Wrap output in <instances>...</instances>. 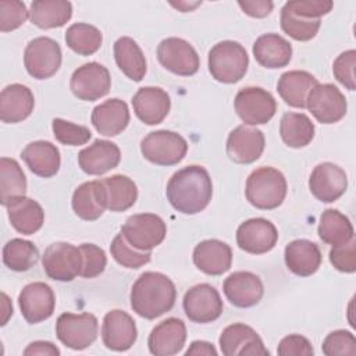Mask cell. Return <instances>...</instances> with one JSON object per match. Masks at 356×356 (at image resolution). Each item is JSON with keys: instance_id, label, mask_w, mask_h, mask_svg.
I'll return each mask as SVG.
<instances>
[{"instance_id": "obj_11", "label": "cell", "mask_w": 356, "mask_h": 356, "mask_svg": "<svg viewBox=\"0 0 356 356\" xmlns=\"http://www.w3.org/2000/svg\"><path fill=\"white\" fill-rule=\"evenodd\" d=\"M157 60L165 70L179 76L195 75L200 67L197 51L181 38L163 39L157 46Z\"/></svg>"}, {"instance_id": "obj_34", "label": "cell", "mask_w": 356, "mask_h": 356, "mask_svg": "<svg viewBox=\"0 0 356 356\" xmlns=\"http://www.w3.org/2000/svg\"><path fill=\"white\" fill-rule=\"evenodd\" d=\"M72 17V4L67 0H36L32 1L29 19L40 29L60 28Z\"/></svg>"}, {"instance_id": "obj_24", "label": "cell", "mask_w": 356, "mask_h": 356, "mask_svg": "<svg viewBox=\"0 0 356 356\" xmlns=\"http://www.w3.org/2000/svg\"><path fill=\"white\" fill-rule=\"evenodd\" d=\"M121 160L120 147L110 140L96 139L78 153L81 170L89 175H102L115 168Z\"/></svg>"}, {"instance_id": "obj_2", "label": "cell", "mask_w": 356, "mask_h": 356, "mask_svg": "<svg viewBox=\"0 0 356 356\" xmlns=\"http://www.w3.org/2000/svg\"><path fill=\"white\" fill-rule=\"evenodd\" d=\"M177 299L174 282L161 273L146 271L134 282L129 293L132 310L147 320H154L170 312Z\"/></svg>"}, {"instance_id": "obj_32", "label": "cell", "mask_w": 356, "mask_h": 356, "mask_svg": "<svg viewBox=\"0 0 356 356\" xmlns=\"http://www.w3.org/2000/svg\"><path fill=\"white\" fill-rule=\"evenodd\" d=\"M6 207L11 225L19 234L32 235L38 232L44 222V211L42 206L31 197H14Z\"/></svg>"}, {"instance_id": "obj_13", "label": "cell", "mask_w": 356, "mask_h": 356, "mask_svg": "<svg viewBox=\"0 0 356 356\" xmlns=\"http://www.w3.org/2000/svg\"><path fill=\"white\" fill-rule=\"evenodd\" d=\"M306 107L318 122L334 124L345 117L348 103L334 83H317L307 95Z\"/></svg>"}, {"instance_id": "obj_20", "label": "cell", "mask_w": 356, "mask_h": 356, "mask_svg": "<svg viewBox=\"0 0 356 356\" xmlns=\"http://www.w3.org/2000/svg\"><path fill=\"white\" fill-rule=\"evenodd\" d=\"M264 146L266 139L263 132L243 124L229 132L225 149L228 157L234 163L250 164L261 156Z\"/></svg>"}, {"instance_id": "obj_15", "label": "cell", "mask_w": 356, "mask_h": 356, "mask_svg": "<svg viewBox=\"0 0 356 356\" xmlns=\"http://www.w3.org/2000/svg\"><path fill=\"white\" fill-rule=\"evenodd\" d=\"M224 356H268L260 335L243 323H234L225 327L218 338Z\"/></svg>"}, {"instance_id": "obj_7", "label": "cell", "mask_w": 356, "mask_h": 356, "mask_svg": "<svg viewBox=\"0 0 356 356\" xmlns=\"http://www.w3.org/2000/svg\"><path fill=\"white\" fill-rule=\"evenodd\" d=\"M121 234L134 248L152 252L164 241L167 225L157 214L139 213L127 218L121 227Z\"/></svg>"}, {"instance_id": "obj_30", "label": "cell", "mask_w": 356, "mask_h": 356, "mask_svg": "<svg viewBox=\"0 0 356 356\" xmlns=\"http://www.w3.org/2000/svg\"><path fill=\"white\" fill-rule=\"evenodd\" d=\"M21 157L28 168L42 178H50L60 170V150L49 140H35L28 143L21 152Z\"/></svg>"}, {"instance_id": "obj_36", "label": "cell", "mask_w": 356, "mask_h": 356, "mask_svg": "<svg viewBox=\"0 0 356 356\" xmlns=\"http://www.w3.org/2000/svg\"><path fill=\"white\" fill-rule=\"evenodd\" d=\"M317 232L324 243L332 246L346 243L355 238V229L350 220L335 209L323 211Z\"/></svg>"}, {"instance_id": "obj_39", "label": "cell", "mask_w": 356, "mask_h": 356, "mask_svg": "<svg viewBox=\"0 0 356 356\" xmlns=\"http://www.w3.org/2000/svg\"><path fill=\"white\" fill-rule=\"evenodd\" d=\"M26 177L17 163L10 157L0 159V203L7 206L14 197L25 196Z\"/></svg>"}, {"instance_id": "obj_41", "label": "cell", "mask_w": 356, "mask_h": 356, "mask_svg": "<svg viewBox=\"0 0 356 356\" xmlns=\"http://www.w3.org/2000/svg\"><path fill=\"white\" fill-rule=\"evenodd\" d=\"M65 43L76 54L90 56L100 49L103 43V35L96 26L90 24L76 22L67 29Z\"/></svg>"}, {"instance_id": "obj_6", "label": "cell", "mask_w": 356, "mask_h": 356, "mask_svg": "<svg viewBox=\"0 0 356 356\" xmlns=\"http://www.w3.org/2000/svg\"><path fill=\"white\" fill-rule=\"evenodd\" d=\"M99 334V323L92 313H63L56 321L58 341L70 349L82 350L89 348Z\"/></svg>"}, {"instance_id": "obj_55", "label": "cell", "mask_w": 356, "mask_h": 356, "mask_svg": "<svg viewBox=\"0 0 356 356\" xmlns=\"http://www.w3.org/2000/svg\"><path fill=\"white\" fill-rule=\"evenodd\" d=\"M1 298H3V310H4V316H3V320H1V325H6L7 324V320L10 316H13V305L10 303L7 295L3 292L1 293Z\"/></svg>"}, {"instance_id": "obj_17", "label": "cell", "mask_w": 356, "mask_h": 356, "mask_svg": "<svg viewBox=\"0 0 356 356\" xmlns=\"http://www.w3.org/2000/svg\"><path fill=\"white\" fill-rule=\"evenodd\" d=\"M18 305L26 323L38 324L51 317L56 307L53 289L40 281L31 282L18 295Z\"/></svg>"}, {"instance_id": "obj_35", "label": "cell", "mask_w": 356, "mask_h": 356, "mask_svg": "<svg viewBox=\"0 0 356 356\" xmlns=\"http://www.w3.org/2000/svg\"><path fill=\"white\" fill-rule=\"evenodd\" d=\"M117 67L132 81L139 82L146 74V58L139 44L129 36H121L114 43Z\"/></svg>"}, {"instance_id": "obj_29", "label": "cell", "mask_w": 356, "mask_h": 356, "mask_svg": "<svg viewBox=\"0 0 356 356\" xmlns=\"http://www.w3.org/2000/svg\"><path fill=\"white\" fill-rule=\"evenodd\" d=\"M72 210L74 213L85 220H97L107 209L106 192L102 181H88L81 184L72 193Z\"/></svg>"}, {"instance_id": "obj_42", "label": "cell", "mask_w": 356, "mask_h": 356, "mask_svg": "<svg viewBox=\"0 0 356 356\" xmlns=\"http://www.w3.org/2000/svg\"><path fill=\"white\" fill-rule=\"evenodd\" d=\"M321 21L320 19H309L296 15L286 6L281 10V29L295 40L307 42L313 39L318 29Z\"/></svg>"}, {"instance_id": "obj_52", "label": "cell", "mask_w": 356, "mask_h": 356, "mask_svg": "<svg viewBox=\"0 0 356 356\" xmlns=\"http://www.w3.org/2000/svg\"><path fill=\"white\" fill-rule=\"evenodd\" d=\"M238 6L242 8V11L250 17L254 18H264L267 17L273 7V1H239Z\"/></svg>"}, {"instance_id": "obj_46", "label": "cell", "mask_w": 356, "mask_h": 356, "mask_svg": "<svg viewBox=\"0 0 356 356\" xmlns=\"http://www.w3.org/2000/svg\"><path fill=\"white\" fill-rule=\"evenodd\" d=\"M323 353L327 356H355L356 355V338L352 332L345 330H337L330 332L323 345Z\"/></svg>"}, {"instance_id": "obj_4", "label": "cell", "mask_w": 356, "mask_h": 356, "mask_svg": "<svg viewBox=\"0 0 356 356\" xmlns=\"http://www.w3.org/2000/svg\"><path fill=\"white\" fill-rule=\"evenodd\" d=\"M249 67V56L245 47L234 40H222L209 51V71L211 76L222 83L241 81Z\"/></svg>"}, {"instance_id": "obj_14", "label": "cell", "mask_w": 356, "mask_h": 356, "mask_svg": "<svg viewBox=\"0 0 356 356\" xmlns=\"http://www.w3.org/2000/svg\"><path fill=\"white\" fill-rule=\"evenodd\" d=\"M186 317L199 324L216 321L224 309L218 291L210 284H197L189 288L182 300Z\"/></svg>"}, {"instance_id": "obj_12", "label": "cell", "mask_w": 356, "mask_h": 356, "mask_svg": "<svg viewBox=\"0 0 356 356\" xmlns=\"http://www.w3.org/2000/svg\"><path fill=\"white\" fill-rule=\"evenodd\" d=\"M111 88L108 70L100 63L90 61L78 67L70 79V89L75 97L85 102H95L106 96Z\"/></svg>"}, {"instance_id": "obj_23", "label": "cell", "mask_w": 356, "mask_h": 356, "mask_svg": "<svg viewBox=\"0 0 356 356\" xmlns=\"http://www.w3.org/2000/svg\"><path fill=\"white\" fill-rule=\"evenodd\" d=\"M132 107L143 124L157 125L170 113L171 99L161 88L145 86L132 96Z\"/></svg>"}, {"instance_id": "obj_1", "label": "cell", "mask_w": 356, "mask_h": 356, "mask_svg": "<svg viewBox=\"0 0 356 356\" xmlns=\"http://www.w3.org/2000/svg\"><path fill=\"white\" fill-rule=\"evenodd\" d=\"M165 195L171 206L182 214H196L207 207L213 196L209 171L202 165H188L172 174Z\"/></svg>"}, {"instance_id": "obj_38", "label": "cell", "mask_w": 356, "mask_h": 356, "mask_svg": "<svg viewBox=\"0 0 356 356\" xmlns=\"http://www.w3.org/2000/svg\"><path fill=\"white\" fill-rule=\"evenodd\" d=\"M314 124L303 113H285L280 122V135L289 147L307 146L314 138Z\"/></svg>"}, {"instance_id": "obj_9", "label": "cell", "mask_w": 356, "mask_h": 356, "mask_svg": "<svg viewBox=\"0 0 356 356\" xmlns=\"http://www.w3.org/2000/svg\"><path fill=\"white\" fill-rule=\"evenodd\" d=\"M238 117L246 125L267 124L277 111L274 96L263 88L248 86L241 89L234 100Z\"/></svg>"}, {"instance_id": "obj_49", "label": "cell", "mask_w": 356, "mask_h": 356, "mask_svg": "<svg viewBox=\"0 0 356 356\" xmlns=\"http://www.w3.org/2000/svg\"><path fill=\"white\" fill-rule=\"evenodd\" d=\"M286 6L292 13L309 19H320L323 15L332 10L334 3L330 0H293L286 1Z\"/></svg>"}, {"instance_id": "obj_37", "label": "cell", "mask_w": 356, "mask_h": 356, "mask_svg": "<svg viewBox=\"0 0 356 356\" xmlns=\"http://www.w3.org/2000/svg\"><path fill=\"white\" fill-rule=\"evenodd\" d=\"M102 184L104 186L108 210L120 213L135 204L138 199V188L129 177L117 174L102 179Z\"/></svg>"}, {"instance_id": "obj_10", "label": "cell", "mask_w": 356, "mask_h": 356, "mask_svg": "<svg viewBox=\"0 0 356 356\" xmlns=\"http://www.w3.org/2000/svg\"><path fill=\"white\" fill-rule=\"evenodd\" d=\"M42 264L49 278L70 282L81 274L82 254L79 246L68 242H54L44 249Z\"/></svg>"}, {"instance_id": "obj_5", "label": "cell", "mask_w": 356, "mask_h": 356, "mask_svg": "<svg viewBox=\"0 0 356 356\" xmlns=\"http://www.w3.org/2000/svg\"><path fill=\"white\" fill-rule=\"evenodd\" d=\"M140 152L147 161L156 165H174L186 156L188 142L177 132L159 129L142 139Z\"/></svg>"}, {"instance_id": "obj_22", "label": "cell", "mask_w": 356, "mask_h": 356, "mask_svg": "<svg viewBox=\"0 0 356 356\" xmlns=\"http://www.w3.org/2000/svg\"><path fill=\"white\" fill-rule=\"evenodd\" d=\"M186 341V325L181 318L170 317L159 323L147 338V346L154 356H172L182 350Z\"/></svg>"}, {"instance_id": "obj_19", "label": "cell", "mask_w": 356, "mask_h": 356, "mask_svg": "<svg viewBox=\"0 0 356 356\" xmlns=\"http://www.w3.org/2000/svg\"><path fill=\"white\" fill-rule=\"evenodd\" d=\"M136 338V324L128 313L118 309L106 313L102 324V339L107 349L125 352L132 348Z\"/></svg>"}, {"instance_id": "obj_26", "label": "cell", "mask_w": 356, "mask_h": 356, "mask_svg": "<svg viewBox=\"0 0 356 356\" xmlns=\"http://www.w3.org/2000/svg\"><path fill=\"white\" fill-rule=\"evenodd\" d=\"M33 106V93L22 83L7 85L0 93V118L4 124L24 121L32 114Z\"/></svg>"}, {"instance_id": "obj_21", "label": "cell", "mask_w": 356, "mask_h": 356, "mask_svg": "<svg viewBox=\"0 0 356 356\" xmlns=\"http://www.w3.org/2000/svg\"><path fill=\"white\" fill-rule=\"evenodd\" d=\"M222 291L231 305L246 309L261 300L264 286L256 274L250 271H235L225 278Z\"/></svg>"}, {"instance_id": "obj_48", "label": "cell", "mask_w": 356, "mask_h": 356, "mask_svg": "<svg viewBox=\"0 0 356 356\" xmlns=\"http://www.w3.org/2000/svg\"><path fill=\"white\" fill-rule=\"evenodd\" d=\"M355 65H356V50L353 49L341 53L332 64L334 76L339 83H342L349 90L356 89Z\"/></svg>"}, {"instance_id": "obj_40", "label": "cell", "mask_w": 356, "mask_h": 356, "mask_svg": "<svg viewBox=\"0 0 356 356\" xmlns=\"http://www.w3.org/2000/svg\"><path fill=\"white\" fill-rule=\"evenodd\" d=\"M38 260L39 250L31 241L13 238L3 248V263L13 271H28Z\"/></svg>"}, {"instance_id": "obj_45", "label": "cell", "mask_w": 356, "mask_h": 356, "mask_svg": "<svg viewBox=\"0 0 356 356\" xmlns=\"http://www.w3.org/2000/svg\"><path fill=\"white\" fill-rule=\"evenodd\" d=\"M79 250L82 254V268L79 275L83 278H95L100 275L107 266L106 252L95 243H82L79 245Z\"/></svg>"}, {"instance_id": "obj_43", "label": "cell", "mask_w": 356, "mask_h": 356, "mask_svg": "<svg viewBox=\"0 0 356 356\" xmlns=\"http://www.w3.org/2000/svg\"><path fill=\"white\" fill-rule=\"evenodd\" d=\"M110 252L114 260L127 268H139L147 264L152 259V252H143L134 248L127 242L121 232L111 241Z\"/></svg>"}, {"instance_id": "obj_16", "label": "cell", "mask_w": 356, "mask_h": 356, "mask_svg": "<svg viewBox=\"0 0 356 356\" xmlns=\"http://www.w3.org/2000/svg\"><path fill=\"white\" fill-rule=\"evenodd\" d=\"M348 188L346 172L337 164L325 161L314 167L309 178L312 195L323 203L338 200Z\"/></svg>"}, {"instance_id": "obj_25", "label": "cell", "mask_w": 356, "mask_h": 356, "mask_svg": "<svg viewBox=\"0 0 356 356\" xmlns=\"http://www.w3.org/2000/svg\"><path fill=\"white\" fill-rule=\"evenodd\" d=\"M193 263L207 275H221L231 268L232 250L222 241L206 239L195 246Z\"/></svg>"}, {"instance_id": "obj_47", "label": "cell", "mask_w": 356, "mask_h": 356, "mask_svg": "<svg viewBox=\"0 0 356 356\" xmlns=\"http://www.w3.org/2000/svg\"><path fill=\"white\" fill-rule=\"evenodd\" d=\"M29 17L25 3L18 0L0 1V31L10 32L19 28Z\"/></svg>"}, {"instance_id": "obj_31", "label": "cell", "mask_w": 356, "mask_h": 356, "mask_svg": "<svg viewBox=\"0 0 356 356\" xmlns=\"http://www.w3.org/2000/svg\"><path fill=\"white\" fill-rule=\"evenodd\" d=\"M252 50L256 61L270 70L286 67L292 58L291 43L278 33H264L259 36Z\"/></svg>"}, {"instance_id": "obj_51", "label": "cell", "mask_w": 356, "mask_h": 356, "mask_svg": "<svg viewBox=\"0 0 356 356\" xmlns=\"http://www.w3.org/2000/svg\"><path fill=\"white\" fill-rule=\"evenodd\" d=\"M280 356H313L314 349L306 337L291 334L281 339L277 348Z\"/></svg>"}, {"instance_id": "obj_28", "label": "cell", "mask_w": 356, "mask_h": 356, "mask_svg": "<svg viewBox=\"0 0 356 356\" xmlns=\"http://www.w3.org/2000/svg\"><path fill=\"white\" fill-rule=\"evenodd\" d=\"M284 259L288 270L299 277L313 275L321 266L320 248L309 239H295L285 246Z\"/></svg>"}, {"instance_id": "obj_54", "label": "cell", "mask_w": 356, "mask_h": 356, "mask_svg": "<svg viewBox=\"0 0 356 356\" xmlns=\"http://www.w3.org/2000/svg\"><path fill=\"white\" fill-rule=\"evenodd\" d=\"M186 356H192V355H207V356H216L217 355V350L216 348L213 346V343L210 342H206V341H193L191 343V346L188 348V350L185 352Z\"/></svg>"}, {"instance_id": "obj_27", "label": "cell", "mask_w": 356, "mask_h": 356, "mask_svg": "<svg viewBox=\"0 0 356 356\" xmlns=\"http://www.w3.org/2000/svg\"><path fill=\"white\" fill-rule=\"evenodd\" d=\"M90 121L100 135L115 136L128 127L129 108L121 99H108L93 108Z\"/></svg>"}, {"instance_id": "obj_53", "label": "cell", "mask_w": 356, "mask_h": 356, "mask_svg": "<svg viewBox=\"0 0 356 356\" xmlns=\"http://www.w3.org/2000/svg\"><path fill=\"white\" fill-rule=\"evenodd\" d=\"M25 356H33V355H47V356H58L60 350L56 345H53L51 342L47 341H35L31 342L25 350H24Z\"/></svg>"}, {"instance_id": "obj_3", "label": "cell", "mask_w": 356, "mask_h": 356, "mask_svg": "<svg viewBox=\"0 0 356 356\" xmlns=\"http://www.w3.org/2000/svg\"><path fill=\"white\" fill-rule=\"evenodd\" d=\"M286 179L274 167H259L246 179L248 202L260 210H273L282 204L286 196Z\"/></svg>"}, {"instance_id": "obj_44", "label": "cell", "mask_w": 356, "mask_h": 356, "mask_svg": "<svg viewBox=\"0 0 356 356\" xmlns=\"http://www.w3.org/2000/svg\"><path fill=\"white\" fill-rule=\"evenodd\" d=\"M51 129L54 138L68 146H81L85 145L90 138L92 132L85 125H78L63 118H54L51 121Z\"/></svg>"}, {"instance_id": "obj_33", "label": "cell", "mask_w": 356, "mask_h": 356, "mask_svg": "<svg viewBox=\"0 0 356 356\" xmlns=\"http://www.w3.org/2000/svg\"><path fill=\"white\" fill-rule=\"evenodd\" d=\"M318 83L317 78L307 71H286L277 83L281 99L291 107L305 108L309 92Z\"/></svg>"}, {"instance_id": "obj_18", "label": "cell", "mask_w": 356, "mask_h": 356, "mask_svg": "<svg viewBox=\"0 0 356 356\" xmlns=\"http://www.w3.org/2000/svg\"><path fill=\"white\" fill-rule=\"evenodd\" d=\"M278 241L275 225L261 217L243 221L236 229V243L239 249L252 253L263 254L270 252Z\"/></svg>"}, {"instance_id": "obj_8", "label": "cell", "mask_w": 356, "mask_h": 356, "mask_svg": "<svg viewBox=\"0 0 356 356\" xmlns=\"http://www.w3.org/2000/svg\"><path fill=\"white\" fill-rule=\"evenodd\" d=\"M61 47L47 36L32 39L24 51V64L35 79H47L53 76L61 65Z\"/></svg>"}, {"instance_id": "obj_50", "label": "cell", "mask_w": 356, "mask_h": 356, "mask_svg": "<svg viewBox=\"0 0 356 356\" xmlns=\"http://www.w3.org/2000/svg\"><path fill=\"white\" fill-rule=\"evenodd\" d=\"M331 264L342 273L356 271V241L355 238L346 243L332 246L330 250Z\"/></svg>"}]
</instances>
